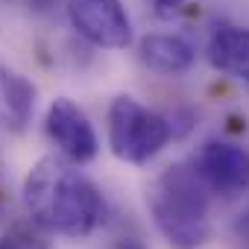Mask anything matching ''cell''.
I'll list each match as a JSON object with an SVG mask.
<instances>
[{
    "mask_svg": "<svg viewBox=\"0 0 249 249\" xmlns=\"http://www.w3.org/2000/svg\"><path fill=\"white\" fill-rule=\"evenodd\" d=\"M161 237L176 249H199L211 237V191L194 164H170L147 191Z\"/></svg>",
    "mask_w": 249,
    "mask_h": 249,
    "instance_id": "cell-2",
    "label": "cell"
},
{
    "mask_svg": "<svg viewBox=\"0 0 249 249\" xmlns=\"http://www.w3.org/2000/svg\"><path fill=\"white\" fill-rule=\"evenodd\" d=\"M234 231H237V237H240V240L249 246V208H246V211L237 217V223H234Z\"/></svg>",
    "mask_w": 249,
    "mask_h": 249,
    "instance_id": "cell-12",
    "label": "cell"
},
{
    "mask_svg": "<svg viewBox=\"0 0 249 249\" xmlns=\"http://www.w3.org/2000/svg\"><path fill=\"white\" fill-rule=\"evenodd\" d=\"M73 30L106 50H123L132 41V21L120 0H68Z\"/></svg>",
    "mask_w": 249,
    "mask_h": 249,
    "instance_id": "cell-4",
    "label": "cell"
},
{
    "mask_svg": "<svg viewBox=\"0 0 249 249\" xmlns=\"http://www.w3.org/2000/svg\"><path fill=\"white\" fill-rule=\"evenodd\" d=\"M44 132L53 141V147L62 153V159H68L71 164H88L100 150L91 120L68 97H56L50 103L44 117Z\"/></svg>",
    "mask_w": 249,
    "mask_h": 249,
    "instance_id": "cell-5",
    "label": "cell"
},
{
    "mask_svg": "<svg viewBox=\"0 0 249 249\" xmlns=\"http://www.w3.org/2000/svg\"><path fill=\"white\" fill-rule=\"evenodd\" d=\"M138 59L144 68L164 73V76H176L194 68L196 62V44L182 36V33H153L144 36L138 44Z\"/></svg>",
    "mask_w": 249,
    "mask_h": 249,
    "instance_id": "cell-7",
    "label": "cell"
},
{
    "mask_svg": "<svg viewBox=\"0 0 249 249\" xmlns=\"http://www.w3.org/2000/svg\"><path fill=\"white\" fill-rule=\"evenodd\" d=\"M150 3H153V9L159 12V15H173V12H179L182 9V3H185V0H150Z\"/></svg>",
    "mask_w": 249,
    "mask_h": 249,
    "instance_id": "cell-11",
    "label": "cell"
},
{
    "mask_svg": "<svg viewBox=\"0 0 249 249\" xmlns=\"http://www.w3.org/2000/svg\"><path fill=\"white\" fill-rule=\"evenodd\" d=\"M0 249H47V246L36 234H30L24 229H12V231H6L0 237Z\"/></svg>",
    "mask_w": 249,
    "mask_h": 249,
    "instance_id": "cell-10",
    "label": "cell"
},
{
    "mask_svg": "<svg viewBox=\"0 0 249 249\" xmlns=\"http://www.w3.org/2000/svg\"><path fill=\"white\" fill-rule=\"evenodd\" d=\"M208 62L249 85V27L217 24L208 38Z\"/></svg>",
    "mask_w": 249,
    "mask_h": 249,
    "instance_id": "cell-8",
    "label": "cell"
},
{
    "mask_svg": "<svg viewBox=\"0 0 249 249\" xmlns=\"http://www.w3.org/2000/svg\"><path fill=\"white\" fill-rule=\"evenodd\" d=\"M194 170L217 196H240L249 191V153L229 141H205L194 156Z\"/></svg>",
    "mask_w": 249,
    "mask_h": 249,
    "instance_id": "cell-6",
    "label": "cell"
},
{
    "mask_svg": "<svg viewBox=\"0 0 249 249\" xmlns=\"http://www.w3.org/2000/svg\"><path fill=\"white\" fill-rule=\"evenodd\" d=\"M24 205L41 229L65 237H85L106 217V202L94 182L73 170L68 159L62 161L53 156L30 170L24 182Z\"/></svg>",
    "mask_w": 249,
    "mask_h": 249,
    "instance_id": "cell-1",
    "label": "cell"
},
{
    "mask_svg": "<svg viewBox=\"0 0 249 249\" xmlns=\"http://www.w3.org/2000/svg\"><path fill=\"white\" fill-rule=\"evenodd\" d=\"M173 138L170 120L147 106H141L135 97L120 94L108 106V147L120 161L129 164H147L156 159L167 141Z\"/></svg>",
    "mask_w": 249,
    "mask_h": 249,
    "instance_id": "cell-3",
    "label": "cell"
},
{
    "mask_svg": "<svg viewBox=\"0 0 249 249\" xmlns=\"http://www.w3.org/2000/svg\"><path fill=\"white\" fill-rule=\"evenodd\" d=\"M30 3H36V6H50L53 0H30Z\"/></svg>",
    "mask_w": 249,
    "mask_h": 249,
    "instance_id": "cell-14",
    "label": "cell"
},
{
    "mask_svg": "<svg viewBox=\"0 0 249 249\" xmlns=\"http://www.w3.org/2000/svg\"><path fill=\"white\" fill-rule=\"evenodd\" d=\"M0 94H3V106L6 114L15 120V126L30 123L33 111H36V85L15 71H0Z\"/></svg>",
    "mask_w": 249,
    "mask_h": 249,
    "instance_id": "cell-9",
    "label": "cell"
},
{
    "mask_svg": "<svg viewBox=\"0 0 249 249\" xmlns=\"http://www.w3.org/2000/svg\"><path fill=\"white\" fill-rule=\"evenodd\" d=\"M117 249H147L141 240H135V237H123L120 243H117Z\"/></svg>",
    "mask_w": 249,
    "mask_h": 249,
    "instance_id": "cell-13",
    "label": "cell"
}]
</instances>
